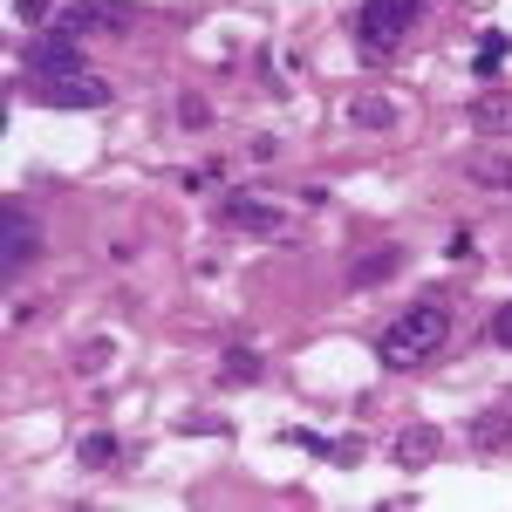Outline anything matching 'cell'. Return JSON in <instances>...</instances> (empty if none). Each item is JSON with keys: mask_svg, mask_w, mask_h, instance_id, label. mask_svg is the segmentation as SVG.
Masks as SVG:
<instances>
[{"mask_svg": "<svg viewBox=\"0 0 512 512\" xmlns=\"http://www.w3.org/2000/svg\"><path fill=\"white\" fill-rule=\"evenodd\" d=\"M444 342H451V308H444V301H410V308L383 328L376 349H383L390 369H417V362H431Z\"/></svg>", "mask_w": 512, "mask_h": 512, "instance_id": "1", "label": "cell"}, {"mask_svg": "<svg viewBox=\"0 0 512 512\" xmlns=\"http://www.w3.org/2000/svg\"><path fill=\"white\" fill-rule=\"evenodd\" d=\"M417 14H424V0H362L355 7V48H362V62L369 69L390 62V48L417 28Z\"/></svg>", "mask_w": 512, "mask_h": 512, "instance_id": "2", "label": "cell"}, {"mask_svg": "<svg viewBox=\"0 0 512 512\" xmlns=\"http://www.w3.org/2000/svg\"><path fill=\"white\" fill-rule=\"evenodd\" d=\"M21 69H28V82L82 76V69H89V55H82V35H69V28H48V35H35L28 48H21Z\"/></svg>", "mask_w": 512, "mask_h": 512, "instance_id": "3", "label": "cell"}, {"mask_svg": "<svg viewBox=\"0 0 512 512\" xmlns=\"http://www.w3.org/2000/svg\"><path fill=\"white\" fill-rule=\"evenodd\" d=\"M35 260H41V219L21 198H7V205H0V274H21V267H35Z\"/></svg>", "mask_w": 512, "mask_h": 512, "instance_id": "4", "label": "cell"}, {"mask_svg": "<svg viewBox=\"0 0 512 512\" xmlns=\"http://www.w3.org/2000/svg\"><path fill=\"white\" fill-rule=\"evenodd\" d=\"M55 28H69V35H130L137 28V7L130 0H82V7H62L55 14Z\"/></svg>", "mask_w": 512, "mask_h": 512, "instance_id": "5", "label": "cell"}, {"mask_svg": "<svg viewBox=\"0 0 512 512\" xmlns=\"http://www.w3.org/2000/svg\"><path fill=\"white\" fill-rule=\"evenodd\" d=\"M219 226L226 233H253V239H287V212L267 205V198H253V192H233L219 205Z\"/></svg>", "mask_w": 512, "mask_h": 512, "instance_id": "6", "label": "cell"}, {"mask_svg": "<svg viewBox=\"0 0 512 512\" xmlns=\"http://www.w3.org/2000/svg\"><path fill=\"white\" fill-rule=\"evenodd\" d=\"M28 89H35L48 110H110V96H117L110 82L89 76V69L82 76H55V82H28Z\"/></svg>", "mask_w": 512, "mask_h": 512, "instance_id": "7", "label": "cell"}, {"mask_svg": "<svg viewBox=\"0 0 512 512\" xmlns=\"http://www.w3.org/2000/svg\"><path fill=\"white\" fill-rule=\"evenodd\" d=\"M465 178L485 185V192H512V151H472L465 158Z\"/></svg>", "mask_w": 512, "mask_h": 512, "instance_id": "8", "label": "cell"}, {"mask_svg": "<svg viewBox=\"0 0 512 512\" xmlns=\"http://www.w3.org/2000/svg\"><path fill=\"white\" fill-rule=\"evenodd\" d=\"M396 267H403V246H376V253L349 260V287H376V280H390Z\"/></svg>", "mask_w": 512, "mask_h": 512, "instance_id": "9", "label": "cell"}, {"mask_svg": "<svg viewBox=\"0 0 512 512\" xmlns=\"http://www.w3.org/2000/svg\"><path fill=\"white\" fill-rule=\"evenodd\" d=\"M431 458H437V431L431 424H417V431L396 437V465H431Z\"/></svg>", "mask_w": 512, "mask_h": 512, "instance_id": "10", "label": "cell"}, {"mask_svg": "<svg viewBox=\"0 0 512 512\" xmlns=\"http://www.w3.org/2000/svg\"><path fill=\"white\" fill-rule=\"evenodd\" d=\"M349 123H362V130H390L396 103H390V96H362V103H349Z\"/></svg>", "mask_w": 512, "mask_h": 512, "instance_id": "11", "label": "cell"}, {"mask_svg": "<svg viewBox=\"0 0 512 512\" xmlns=\"http://www.w3.org/2000/svg\"><path fill=\"white\" fill-rule=\"evenodd\" d=\"M472 123L485 130V137H499V130H512V103H506V96H478V103H472Z\"/></svg>", "mask_w": 512, "mask_h": 512, "instance_id": "12", "label": "cell"}, {"mask_svg": "<svg viewBox=\"0 0 512 512\" xmlns=\"http://www.w3.org/2000/svg\"><path fill=\"white\" fill-rule=\"evenodd\" d=\"M76 458L89 465V472H103V465H117V458H123V444L110 431H96V437H82V444H76Z\"/></svg>", "mask_w": 512, "mask_h": 512, "instance_id": "13", "label": "cell"}, {"mask_svg": "<svg viewBox=\"0 0 512 512\" xmlns=\"http://www.w3.org/2000/svg\"><path fill=\"white\" fill-rule=\"evenodd\" d=\"M506 55H512V41L499 35V28H485V35H478V76H499V69H506Z\"/></svg>", "mask_w": 512, "mask_h": 512, "instance_id": "14", "label": "cell"}, {"mask_svg": "<svg viewBox=\"0 0 512 512\" xmlns=\"http://www.w3.org/2000/svg\"><path fill=\"white\" fill-rule=\"evenodd\" d=\"M219 376H226L233 390H246V383H260V355H253V349H233V355H226V369H219Z\"/></svg>", "mask_w": 512, "mask_h": 512, "instance_id": "15", "label": "cell"}, {"mask_svg": "<svg viewBox=\"0 0 512 512\" xmlns=\"http://www.w3.org/2000/svg\"><path fill=\"white\" fill-rule=\"evenodd\" d=\"M506 431H512V410H485V417L472 424L478 444H506Z\"/></svg>", "mask_w": 512, "mask_h": 512, "instance_id": "16", "label": "cell"}, {"mask_svg": "<svg viewBox=\"0 0 512 512\" xmlns=\"http://www.w3.org/2000/svg\"><path fill=\"white\" fill-rule=\"evenodd\" d=\"M178 123H185V130H205V123H212V103H205V96H178Z\"/></svg>", "mask_w": 512, "mask_h": 512, "instance_id": "17", "label": "cell"}, {"mask_svg": "<svg viewBox=\"0 0 512 512\" xmlns=\"http://www.w3.org/2000/svg\"><path fill=\"white\" fill-rule=\"evenodd\" d=\"M492 342H499V349H512V301L492 315Z\"/></svg>", "mask_w": 512, "mask_h": 512, "instance_id": "18", "label": "cell"}, {"mask_svg": "<svg viewBox=\"0 0 512 512\" xmlns=\"http://www.w3.org/2000/svg\"><path fill=\"white\" fill-rule=\"evenodd\" d=\"M14 14H21V21H41V14H48V0H14Z\"/></svg>", "mask_w": 512, "mask_h": 512, "instance_id": "19", "label": "cell"}]
</instances>
